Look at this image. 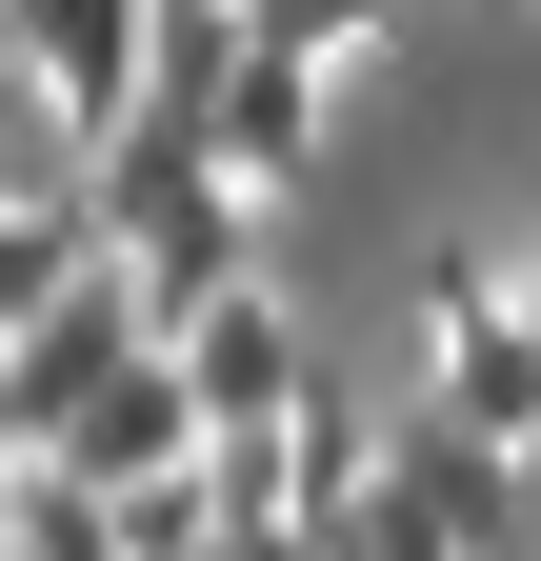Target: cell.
I'll use <instances>...</instances> for the list:
<instances>
[{"instance_id":"cell-1","label":"cell","mask_w":541,"mask_h":561,"mask_svg":"<svg viewBox=\"0 0 541 561\" xmlns=\"http://www.w3.org/2000/svg\"><path fill=\"white\" fill-rule=\"evenodd\" d=\"M81 221H101L120 301H141L161 341H181L200 301H241V280H261V201L221 181V140H200V121H120V140H101V201H81Z\"/></svg>"},{"instance_id":"cell-2","label":"cell","mask_w":541,"mask_h":561,"mask_svg":"<svg viewBox=\"0 0 541 561\" xmlns=\"http://www.w3.org/2000/svg\"><path fill=\"white\" fill-rule=\"evenodd\" d=\"M422 401L482 442H541V321H521L502 241H422Z\"/></svg>"},{"instance_id":"cell-3","label":"cell","mask_w":541,"mask_h":561,"mask_svg":"<svg viewBox=\"0 0 541 561\" xmlns=\"http://www.w3.org/2000/svg\"><path fill=\"white\" fill-rule=\"evenodd\" d=\"M161 362H181V401H200V442H281V421H301V381H321V341H301V301H281V280H241V301H200Z\"/></svg>"},{"instance_id":"cell-4","label":"cell","mask_w":541,"mask_h":561,"mask_svg":"<svg viewBox=\"0 0 541 561\" xmlns=\"http://www.w3.org/2000/svg\"><path fill=\"white\" fill-rule=\"evenodd\" d=\"M141 21H161V0H0V60L41 81V121L81 140V161L141 121Z\"/></svg>"},{"instance_id":"cell-5","label":"cell","mask_w":541,"mask_h":561,"mask_svg":"<svg viewBox=\"0 0 541 561\" xmlns=\"http://www.w3.org/2000/svg\"><path fill=\"white\" fill-rule=\"evenodd\" d=\"M120 362H161V321L120 301V261H101L60 321H21V341H0V421H21V461H60V442H81V401H101Z\"/></svg>"},{"instance_id":"cell-6","label":"cell","mask_w":541,"mask_h":561,"mask_svg":"<svg viewBox=\"0 0 541 561\" xmlns=\"http://www.w3.org/2000/svg\"><path fill=\"white\" fill-rule=\"evenodd\" d=\"M200 140H221V181H241V201H301V181H321V140H342V81L241 41V81H221V121H200Z\"/></svg>"},{"instance_id":"cell-7","label":"cell","mask_w":541,"mask_h":561,"mask_svg":"<svg viewBox=\"0 0 541 561\" xmlns=\"http://www.w3.org/2000/svg\"><path fill=\"white\" fill-rule=\"evenodd\" d=\"M60 461H81L101 502H141V481H181V461H200V401H181V362H120V381L81 401V442H60Z\"/></svg>"},{"instance_id":"cell-8","label":"cell","mask_w":541,"mask_h":561,"mask_svg":"<svg viewBox=\"0 0 541 561\" xmlns=\"http://www.w3.org/2000/svg\"><path fill=\"white\" fill-rule=\"evenodd\" d=\"M81 201H101V181H81ZM81 201L0 181V341H21V321H60V301L101 280V221H81Z\"/></svg>"},{"instance_id":"cell-9","label":"cell","mask_w":541,"mask_h":561,"mask_svg":"<svg viewBox=\"0 0 541 561\" xmlns=\"http://www.w3.org/2000/svg\"><path fill=\"white\" fill-rule=\"evenodd\" d=\"M221 81H241V0H161L141 21V121H221Z\"/></svg>"},{"instance_id":"cell-10","label":"cell","mask_w":541,"mask_h":561,"mask_svg":"<svg viewBox=\"0 0 541 561\" xmlns=\"http://www.w3.org/2000/svg\"><path fill=\"white\" fill-rule=\"evenodd\" d=\"M241 41H261V60H321V81H342L361 41H401V0H241Z\"/></svg>"},{"instance_id":"cell-11","label":"cell","mask_w":541,"mask_h":561,"mask_svg":"<svg viewBox=\"0 0 541 561\" xmlns=\"http://www.w3.org/2000/svg\"><path fill=\"white\" fill-rule=\"evenodd\" d=\"M21 561H120V502H101L81 461H41V481H21Z\"/></svg>"},{"instance_id":"cell-12","label":"cell","mask_w":541,"mask_h":561,"mask_svg":"<svg viewBox=\"0 0 541 561\" xmlns=\"http://www.w3.org/2000/svg\"><path fill=\"white\" fill-rule=\"evenodd\" d=\"M482 561H541V442H521V481H502V541Z\"/></svg>"},{"instance_id":"cell-13","label":"cell","mask_w":541,"mask_h":561,"mask_svg":"<svg viewBox=\"0 0 541 561\" xmlns=\"http://www.w3.org/2000/svg\"><path fill=\"white\" fill-rule=\"evenodd\" d=\"M521 321H541V261H521Z\"/></svg>"}]
</instances>
